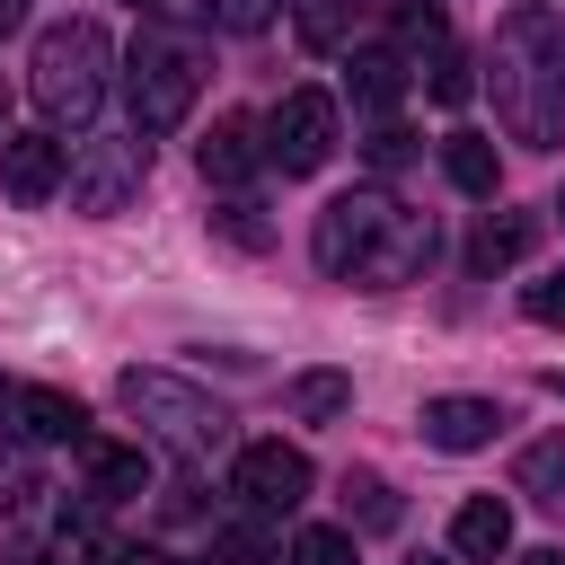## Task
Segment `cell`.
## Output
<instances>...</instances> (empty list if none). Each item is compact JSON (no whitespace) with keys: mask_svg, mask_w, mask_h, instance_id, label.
<instances>
[{"mask_svg":"<svg viewBox=\"0 0 565 565\" xmlns=\"http://www.w3.org/2000/svg\"><path fill=\"white\" fill-rule=\"evenodd\" d=\"M318 274L353 282V291H397L424 274L433 256V212H406L388 185H353L318 212Z\"/></svg>","mask_w":565,"mask_h":565,"instance_id":"obj_1","label":"cell"},{"mask_svg":"<svg viewBox=\"0 0 565 565\" xmlns=\"http://www.w3.org/2000/svg\"><path fill=\"white\" fill-rule=\"evenodd\" d=\"M494 115L521 150L565 141V18H547V9L503 18V35H494Z\"/></svg>","mask_w":565,"mask_h":565,"instance_id":"obj_2","label":"cell"},{"mask_svg":"<svg viewBox=\"0 0 565 565\" xmlns=\"http://www.w3.org/2000/svg\"><path fill=\"white\" fill-rule=\"evenodd\" d=\"M106 71H115L106 26H97V18H62V26H44V35H35L26 97L44 106V124H88V115L106 106V88H115Z\"/></svg>","mask_w":565,"mask_h":565,"instance_id":"obj_3","label":"cell"},{"mask_svg":"<svg viewBox=\"0 0 565 565\" xmlns=\"http://www.w3.org/2000/svg\"><path fill=\"white\" fill-rule=\"evenodd\" d=\"M115 406H124L150 441H168L177 459H212V450L230 441V406H221L212 388L177 380V371H124V380H115Z\"/></svg>","mask_w":565,"mask_h":565,"instance_id":"obj_4","label":"cell"},{"mask_svg":"<svg viewBox=\"0 0 565 565\" xmlns=\"http://www.w3.org/2000/svg\"><path fill=\"white\" fill-rule=\"evenodd\" d=\"M124 97H132V132H177L185 115H194V97H203V62H194V44L185 35H141L132 44V62H124Z\"/></svg>","mask_w":565,"mask_h":565,"instance_id":"obj_5","label":"cell"},{"mask_svg":"<svg viewBox=\"0 0 565 565\" xmlns=\"http://www.w3.org/2000/svg\"><path fill=\"white\" fill-rule=\"evenodd\" d=\"M141 177H150V132H97V141H79L71 150V212H88V221H115L132 194H141Z\"/></svg>","mask_w":565,"mask_h":565,"instance_id":"obj_6","label":"cell"},{"mask_svg":"<svg viewBox=\"0 0 565 565\" xmlns=\"http://www.w3.org/2000/svg\"><path fill=\"white\" fill-rule=\"evenodd\" d=\"M327 159H335V97H327V88H291V97L265 115V168L318 177Z\"/></svg>","mask_w":565,"mask_h":565,"instance_id":"obj_7","label":"cell"},{"mask_svg":"<svg viewBox=\"0 0 565 565\" xmlns=\"http://www.w3.org/2000/svg\"><path fill=\"white\" fill-rule=\"evenodd\" d=\"M309 450H291V441H247L238 459H230V494L247 503V512H291L300 494H309Z\"/></svg>","mask_w":565,"mask_h":565,"instance_id":"obj_8","label":"cell"},{"mask_svg":"<svg viewBox=\"0 0 565 565\" xmlns=\"http://www.w3.org/2000/svg\"><path fill=\"white\" fill-rule=\"evenodd\" d=\"M0 185H9L18 203H53V194L71 185V141H53V132H9V141H0Z\"/></svg>","mask_w":565,"mask_h":565,"instance_id":"obj_9","label":"cell"},{"mask_svg":"<svg viewBox=\"0 0 565 565\" xmlns=\"http://www.w3.org/2000/svg\"><path fill=\"white\" fill-rule=\"evenodd\" d=\"M79 424H88L79 397H62V388H0V433L9 441H88Z\"/></svg>","mask_w":565,"mask_h":565,"instance_id":"obj_10","label":"cell"},{"mask_svg":"<svg viewBox=\"0 0 565 565\" xmlns=\"http://www.w3.org/2000/svg\"><path fill=\"white\" fill-rule=\"evenodd\" d=\"M194 159H203V177H212V185H247V177L265 168V124H247V115H221V124L194 141Z\"/></svg>","mask_w":565,"mask_h":565,"instance_id":"obj_11","label":"cell"},{"mask_svg":"<svg viewBox=\"0 0 565 565\" xmlns=\"http://www.w3.org/2000/svg\"><path fill=\"white\" fill-rule=\"evenodd\" d=\"M415 424H424L433 450H486L494 424H503V406H494V397H424Z\"/></svg>","mask_w":565,"mask_h":565,"instance_id":"obj_12","label":"cell"},{"mask_svg":"<svg viewBox=\"0 0 565 565\" xmlns=\"http://www.w3.org/2000/svg\"><path fill=\"white\" fill-rule=\"evenodd\" d=\"M450 556H459V565H494V556H512V503L468 494V503L450 512Z\"/></svg>","mask_w":565,"mask_h":565,"instance_id":"obj_13","label":"cell"},{"mask_svg":"<svg viewBox=\"0 0 565 565\" xmlns=\"http://www.w3.org/2000/svg\"><path fill=\"white\" fill-rule=\"evenodd\" d=\"M79 468H88V494H97V503H132V494L150 486V459L124 450V441H79Z\"/></svg>","mask_w":565,"mask_h":565,"instance_id":"obj_14","label":"cell"},{"mask_svg":"<svg viewBox=\"0 0 565 565\" xmlns=\"http://www.w3.org/2000/svg\"><path fill=\"white\" fill-rule=\"evenodd\" d=\"M441 177H450L459 194H477V203H486V194L503 185V159H494V141H486V132H450V141H441Z\"/></svg>","mask_w":565,"mask_h":565,"instance_id":"obj_15","label":"cell"},{"mask_svg":"<svg viewBox=\"0 0 565 565\" xmlns=\"http://www.w3.org/2000/svg\"><path fill=\"white\" fill-rule=\"evenodd\" d=\"M282 406H291L300 424H335V415L353 406V371H291V380H282Z\"/></svg>","mask_w":565,"mask_h":565,"instance_id":"obj_16","label":"cell"},{"mask_svg":"<svg viewBox=\"0 0 565 565\" xmlns=\"http://www.w3.org/2000/svg\"><path fill=\"white\" fill-rule=\"evenodd\" d=\"M530 247H539V212H503V221H486V230L468 238V265L494 274V265H512V256H530Z\"/></svg>","mask_w":565,"mask_h":565,"instance_id":"obj_17","label":"cell"},{"mask_svg":"<svg viewBox=\"0 0 565 565\" xmlns=\"http://www.w3.org/2000/svg\"><path fill=\"white\" fill-rule=\"evenodd\" d=\"M344 521L353 530H397V486L380 468H344Z\"/></svg>","mask_w":565,"mask_h":565,"instance_id":"obj_18","label":"cell"},{"mask_svg":"<svg viewBox=\"0 0 565 565\" xmlns=\"http://www.w3.org/2000/svg\"><path fill=\"white\" fill-rule=\"evenodd\" d=\"M512 486H521L530 503H547V512H565V441H530V450L512 459Z\"/></svg>","mask_w":565,"mask_h":565,"instance_id":"obj_19","label":"cell"},{"mask_svg":"<svg viewBox=\"0 0 565 565\" xmlns=\"http://www.w3.org/2000/svg\"><path fill=\"white\" fill-rule=\"evenodd\" d=\"M397 97H406V62H397V53H353V106L388 115Z\"/></svg>","mask_w":565,"mask_h":565,"instance_id":"obj_20","label":"cell"},{"mask_svg":"<svg viewBox=\"0 0 565 565\" xmlns=\"http://www.w3.org/2000/svg\"><path fill=\"white\" fill-rule=\"evenodd\" d=\"M212 238H221V247H238V256H265V247H274V221H265V203H247V194H238V203H221V212H212Z\"/></svg>","mask_w":565,"mask_h":565,"instance_id":"obj_21","label":"cell"},{"mask_svg":"<svg viewBox=\"0 0 565 565\" xmlns=\"http://www.w3.org/2000/svg\"><path fill=\"white\" fill-rule=\"evenodd\" d=\"M397 53H441L450 44V18H441V0H397Z\"/></svg>","mask_w":565,"mask_h":565,"instance_id":"obj_22","label":"cell"},{"mask_svg":"<svg viewBox=\"0 0 565 565\" xmlns=\"http://www.w3.org/2000/svg\"><path fill=\"white\" fill-rule=\"evenodd\" d=\"M212 556H221V565H282V547L265 539V521H230V530H212Z\"/></svg>","mask_w":565,"mask_h":565,"instance_id":"obj_23","label":"cell"},{"mask_svg":"<svg viewBox=\"0 0 565 565\" xmlns=\"http://www.w3.org/2000/svg\"><path fill=\"white\" fill-rule=\"evenodd\" d=\"M35 494H44L35 459H26V450H0V521H26V512H35Z\"/></svg>","mask_w":565,"mask_h":565,"instance_id":"obj_24","label":"cell"},{"mask_svg":"<svg viewBox=\"0 0 565 565\" xmlns=\"http://www.w3.org/2000/svg\"><path fill=\"white\" fill-rule=\"evenodd\" d=\"M291 9H300V35H309L318 53H335L344 26H353V9H371V0H291Z\"/></svg>","mask_w":565,"mask_h":565,"instance_id":"obj_25","label":"cell"},{"mask_svg":"<svg viewBox=\"0 0 565 565\" xmlns=\"http://www.w3.org/2000/svg\"><path fill=\"white\" fill-rule=\"evenodd\" d=\"M194 9H203V26H221V35H256V26L282 18V0H194Z\"/></svg>","mask_w":565,"mask_h":565,"instance_id":"obj_26","label":"cell"},{"mask_svg":"<svg viewBox=\"0 0 565 565\" xmlns=\"http://www.w3.org/2000/svg\"><path fill=\"white\" fill-rule=\"evenodd\" d=\"M291 565H362V547H353V530H300Z\"/></svg>","mask_w":565,"mask_h":565,"instance_id":"obj_27","label":"cell"},{"mask_svg":"<svg viewBox=\"0 0 565 565\" xmlns=\"http://www.w3.org/2000/svg\"><path fill=\"white\" fill-rule=\"evenodd\" d=\"M468 88H477V79H468V53L441 44V53H433V106H468Z\"/></svg>","mask_w":565,"mask_h":565,"instance_id":"obj_28","label":"cell"},{"mask_svg":"<svg viewBox=\"0 0 565 565\" xmlns=\"http://www.w3.org/2000/svg\"><path fill=\"white\" fill-rule=\"evenodd\" d=\"M521 309H530L539 327H565V274H539V282L521 291Z\"/></svg>","mask_w":565,"mask_h":565,"instance_id":"obj_29","label":"cell"},{"mask_svg":"<svg viewBox=\"0 0 565 565\" xmlns=\"http://www.w3.org/2000/svg\"><path fill=\"white\" fill-rule=\"evenodd\" d=\"M362 150H371V168H406V159H415V141H406L397 124H380V132H371Z\"/></svg>","mask_w":565,"mask_h":565,"instance_id":"obj_30","label":"cell"},{"mask_svg":"<svg viewBox=\"0 0 565 565\" xmlns=\"http://www.w3.org/2000/svg\"><path fill=\"white\" fill-rule=\"evenodd\" d=\"M106 565H168L159 547H106Z\"/></svg>","mask_w":565,"mask_h":565,"instance_id":"obj_31","label":"cell"},{"mask_svg":"<svg viewBox=\"0 0 565 565\" xmlns=\"http://www.w3.org/2000/svg\"><path fill=\"white\" fill-rule=\"evenodd\" d=\"M26 26V0H0V35H18Z\"/></svg>","mask_w":565,"mask_h":565,"instance_id":"obj_32","label":"cell"},{"mask_svg":"<svg viewBox=\"0 0 565 565\" xmlns=\"http://www.w3.org/2000/svg\"><path fill=\"white\" fill-rule=\"evenodd\" d=\"M521 565H565V547H530V556H521Z\"/></svg>","mask_w":565,"mask_h":565,"instance_id":"obj_33","label":"cell"},{"mask_svg":"<svg viewBox=\"0 0 565 565\" xmlns=\"http://www.w3.org/2000/svg\"><path fill=\"white\" fill-rule=\"evenodd\" d=\"M132 9H141V18H159V9H168V0H132Z\"/></svg>","mask_w":565,"mask_h":565,"instance_id":"obj_34","label":"cell"},{"mask_svg":"<svg viewBox=\"0 0 565 565\" xmlns=\"http://www.w3.org/2000/svg\"><path fill=\"white\" fill-rule=\"evenodd\" d=\"M547 397H565V371H547Z\"/></svg>","mask_w":565,"mask_h":565,"instance_id":"obj_35","label":"cell"},{"mask_svg":"<svg viewBox=\"0 0 565 565\" xmlns=\"http://www.w3.org/2000/svg\"><path fill=\"white\" fill-rule=\"evenodd\" d=\"M0 115H9V88H0Z\"/></svg>","mask_w":565,"mask_h":565,"instance_id":"obj_36","label":"cell"},{"mask_svg":"<svg viewBox=\"0 0 565 565\" xmlns=\"http://www.w3.org/2000/svg\"><path fill=\"white\" fill-rule=\"evenodd\" d=\"M556 212H565V203H556Z\"/></svg>","mask_w":565,"mask_h":565,"instance_id":"obj_37","label":"cell"}]
</instances>
